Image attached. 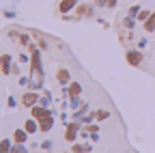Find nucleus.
<instances>
[{"mask_svg":"<svg viewBox=\"0 0 155 153\" xmlns=\"http://www.w3.org/2000/svg\"><path fill=\"white\" fill-rule=\"evenodd\" d=\"M125 58H127V63H129L131 67H138V65H142V52L129 50V52H125Z\"/></svg>","mask_w":155,"mask_h":153,"instance_id":"f257e3e1","label":"nucleus"},{"mask_svg":"<svg viewBox=\"0 0 155 153\" xmlns=\"http://www.w3.org/2000/svg\"><path fill=\"white\" fill-rule=\"evenodd\" d=\"M56 80L61 82V84H67V82H69V71H67V69H58Z\"/></svg>","mask_w":155,"mask_h":153,"instance_id":"9d476101","label":"nucleus"},{"mask_svg":"<svg viewBox=\"0 0 155 153\" xmlns=\"http://www.w3.org/2000/svg\"><path fill=\"white\" fill-rule=\"evenodd\" d=\"M75 134H78V123H71V125H67V131H65V140L73 142V140H75Z\"/></svg>","mask_w":155,"mask_h":153,"instance_id":"423d86ee","label":"nucleus"},{"mask_svg":"<svg viewBox=\"0 0 155 153\" xmlns=\"http://www.w3.org/2000/svg\"><path fill=\"white\" fill-rule=\"evenodd\" d=\"M138 13H140V7H131V9H129V15H131V17L138 15Z\"/></svg>","mask_w":155,"mask_h":153,"instance_id":"a211bd4d","label":"nucleus"},{"mask_svg":"<svg viewBox=\"0 0 155 153\" xmlns=\"http://www.w3.org/2000/svg\"><path fill=\"white\" fill-rule=\"evenodd\" d=\"M48 110H45V106H32V117L35 119H43V117H48Z\"/></svg>","mask_w":155,"mask_h":153,"instance_id":"0eeeda50","label":"nucleus"},{"mask_svg":"<svg viewBox=\"0 0 155 153\" xmlns=\"http://www.w3.org/2000/svg\"><path fill=\"white\" fill-rule=\"evenodd\" d=\"M80 91H82V86L78 84V82H71V84H69V95H71V97H78Z\"/></svg>","mask_w":155,"mask_h":153,"instance_id":"f8f14e48","label":"nucleus"},{"mask_svg":"<svg viewBox=\"0 0 155 153\" xmlns=\"http://www.w3.org/2000/svg\"><path fill=\"white\" fill-rule=\"evenodd\" d=\"M37 101H39V95H37V93H26L24 97H22V104H24L26 108H32Z\"/></svg>","mask_w":155,"mask_h":153,"instance_id":"7ed1b4c3","label":"nucleus"},{"mask_svg":"<svg viewBox=\"0 0 155 153\" xmlns=\"http://www.w3.org/2000/svg\"><path fill=\"white\" fill-rule=\"evenodd\" d=\"M0 153H11V142L7 138L2 140V145H0Z\"/></svg>","mask_w":155,"mask_h":153,"instance_id":"dca6fc26","label":"nucleus"},{"mask_svg":"<svg viewBox=\"0 0 155 153\" xmlns=\"http://www.w3.org/2000/svg\"><path fill=\"white\" fill-rule=\"evenodd\" d=\"M86 15H93V7L91 5H78L75 7V17H86Z\"/></svg>","mask_w":155,"mask_h":153,"instance_id":"20e7f679","label":"nucleus"},{"mask_svg":"<svg viewBox=\"0 0 155 153\" xmlns=\"http://www.w3.org/2000/svg\"><path fill=\"white\" fill-rule=\"evenodd\" d=\"M78 7V0H61V5H58V11L61 13H69Z\"/></svg>","mask_w":155,"mask_h":153,"instance_id":"f03ea898","label":"nucleus"},{"mask_svg":"<svg viewBox=\"0 0 155 153\" xmlns=\"http://www.w3.org/2000/svg\"><path fill=\"white\" fill-rule=\"evenodd\" d=\"M11 153H26V149L24 147H15V149H11Z\"/></svg>","mask_w":155,"mask_h":153,"instance_id":"aec40b11","label":"nucleus"},{"mask_svg":"<svg viewBox=\"0 0 155 153\" xmlns=\"http://www.w3.org/2000/svg\"><path fill=\"white\" fill-rule=\"evenodd\" d=\"M24 129H26L28 134H35V131L39 129V125L35 123V119H30V121H26V125H24Z\"/></svg>","mask_w":155,"mask_h":153,"instance_id":"ddd939ff","label":"nucleus"},{"mask_svg":"<svg viewBox=\"0 0 155 153\" xmlns=\"http://www.w3.org/2000/svg\"><path fill=\"white\" fill-rule=\"evenodd\" d=\"M95 117H97V119H106V117H108V112H104V110H101V112H97Z\"/></svg>","mask_w":155,"mask_h":153,"instance_id":"4be33fe9","label":"nucleus"},{"mask_svg":"<svg viewBox=\"0 0 155 153\" xmlns=\"http://www.w3.org/2000/svg\"><path fill=\"white\" fill-rule=\"evenodd\" d=\"M17 41H19V43H22V45H28V43H30V37L22 32V35H19V37H17Z\"/></svg>","mask_w":155,"mask_h":153,"instance_id":"f3484780","label":"nucleus"},{"mask_svg":"<svg viewBox=\"0 0 155 153\" xmlns=\"http://www.w3.org/2000/svg\"><path fill=\"white\" fill-rule=\"evenodd\" d=\"M125 26H127V28H131V26H134V17H131V15L125 20Z\"/></svg>","mask_w":155,"mask_h":153,"instance_id":"6ab92c4d","label":"nucleus"},{"mask_svg":"<svg viewBox=\"0 0 155 153\" xmlns=\"http://www.w3.org/2000/svg\"><path fill=\"white\" fill-rule=\"evenodd\" d=\"M144 30H147V32H155V11L151 13V17L144 22Z\"/></svg>","mask_w":155,"mask_h":153,"instance_id":"9b49d317","label":"nucleus"},{"mask_svg":"<svg viewBox=\"0 0 155 153\" xmlns=\"http://www.w3.org/2000/svg\"><path fill=\"white\" fill-rule=\"evenodd\" d=\"M26 138H28V131H26V129H17V131L13 134V140H15V142H26Z\"/></svg>","mask_w":155,"mask_h":153,"instance_id":"1a4fd4ad","label":"nucleus"},{"mask_svg":"<svg viewBox=\"0 0 155 153\" xmlns=\"http://www.w3.org/2000/svg\"><path fill=\"white\" fill-rule=\"evenodd\" d=\"M149 17H151V11H147V9H142V11L138 13V17H136V20H138V22H147V20H149Z\"/></svg>","mask_w":155,"mask_h":153,"instance_id":"2eb2a0df","label":"nucleus"},{"mask_svg":"<svg viewBox=\"0 0 155 153\" xmlns=\"http://www.w3.org/2000/svg\"><path fill=\"white\" fill-rule=\"evenodd\" d=\"M91 151V145H73V153H86Z\"/></svg>","mask_w":155,"mask_h":153,"instance_id":"4468645a","label":"nucleus"},{"mask_svg":"<svg viewBox=\"0 0 155 153\" xmlns=\"http://www.w3.org/2000/svg\"><path fill=\"white\" fill-rule=\"evenodd\" d=\"M71 106L78 108V106H80V99H78V97H71Z\"/></svg>","mask_w":155,"mask_h":153,"instance_id":"412c9836","label":"nucleus"},{"mask_svg":"<svg viewBox=\"0 0 155 153\" xmlns=\"http://www.w3.org/2000/svg\"><path fill=\"white\" fill-rule=\"evenodd\" d=\"M41 123H39V129L41 131H48V129H52V125H54V117L52 114H48V117H43V119H39Z\"/></svg>","mask_w":155,"mask_h":153,"instance_id":"39448f33","label":"nucleus"},{"mask_svg":"<svg viewBox=\"0 0 155 153\" xmlns=\"http://www.w3.org/2000/svg\"><path fill=\"white\" fill-rule=\"evenodd\" d=\"M116 2H119V0H108L106 7H110V9H112V7H116Z\"/></svg>","mask_w":155,"mask_h":153,"instance_id":"5701e85b","label":"nucleus"},{"mask_svg":"<svg viewBox=\"0 0 155 153\" xmlns=\"http://www.w3.org/2000/svg\"><path fill=\"white\" fill-rule=\"evenodd\" d=\"M9 63H11V56H9V54H2V58H0V67H2V73H5V75H7V73H11Z\"/></svg>","mask_w":155,"mask_h":153,"instance_id":"6e6552de","label":"nucleus"}]
</instances>
